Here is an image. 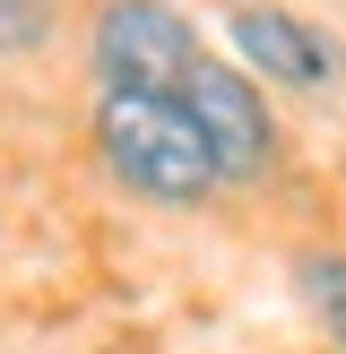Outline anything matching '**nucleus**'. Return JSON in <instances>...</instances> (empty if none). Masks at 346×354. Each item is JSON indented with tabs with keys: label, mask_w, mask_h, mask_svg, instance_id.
I'll list each match as a JSON object with an SVG mask.
<instances>
[{
	"label": "nucleus",
	"mask_w": 346,
	"mask_h": 354,
	"mask_svg": "<svg viewBox=\"0 0 346 354\" xmlns=\"http://www.w3.org/2000/svg\"><path fill=\"white\" fill-rule=\"evenodd\" d=\"M86 138H95V165L113 173L130 199H147V207H208V199L225 190L217 165H208V138H199V121H190L182 95L95 86Z\"/></svg>",
	"instance_id": "f257e3e1"
},
{
	"label": "nucleus",
	"mask_w": 346,
	"mask_h": 354,
	"mask_svg": "<svg viewBox=\"0 0 346 354\" xmlns=\"http://www.w3.org/2000/svg\"><path fill=\"white\" fill-rule=\"evenodd\" d=\"M199 17L182 0H95L86 17V69L95 86H130V95H182L199 69Z\"/></svg>",
	"instance_id": "f03ea898"
},
{
	"label": "nucleus",
	"mask_w": 346,
	"mask_h": 354,
	"mask_svg": "<svg viewBox=\"0 0 346 354\" xmlns=\"http://www.w3.org/2000/svg\"><path fill=\"white\" fill-rule=\"evenodd\" d=\"M182 104L208 138V165H217L225 190H268L286 173V130H277V104L260 78H242L234 61L199 52V69L182 78Z\"/></svg>",
	"instance_id": "7ed1b4c3"
},
{
	"label": "nucleus",
	"mask_w": 346,
	"mask_h": 354,
	"mask_svg": "<svg viewBox=\"0 0 346 354\" xmlns=\"http://www.w3.org/2000/svg\"><path fill=\"white\" fill-rule=\"evenodd\" d=\"M225 61L260 86H286L303 104H329L346 86V52L320 17L286 9V0H225Z\"/></svg>",
	"instance_id": "20e7f679"
},
{
	"label": "nucleus",
	"mask_w": 346,
	"mask_h": 354,
	"mask_svg": "<svg viewBox=\"0 0 346 354\" xmlns=\"http://www.w3.org/2000/svg\"><path fill=\"white\" fill-rule=\"evenodd\" d=\"M286 286H294V303H303V320L320 328V346L346 354V251H338V242L294 251L286 259Z\"/></svg>",
	"instance_id": "39448f33"
},
{
	"label": "nucleus",
	"mask_w": 346,
	"mask_h": 354,
	"mask_svg": "<svg viewBox=\"0 0 346 354\" xmlns=\"http://www.w3.org/2000/svg\"><path fill=\"white\" fill-rule=\"evenodd\" d=\"M61 44V0H0V61H35Z\"/></svg>",
	"instance_id": "423d86ee"
},
{
	"label": "nucleus",
	"mask_w": 346,
	"mask_h": 354,
	"mask_svg": "<svg viewBox=\"0 0 346 354\" xmlns=\"http://www.w3.org/2000/svg\"><path fill=\"white\" fill-rule=\"evenodd\" d=\"M338 190H346V156H338Z\"/></svg>",
	"instance_id": "0eeeda50"
}]
</instances>
